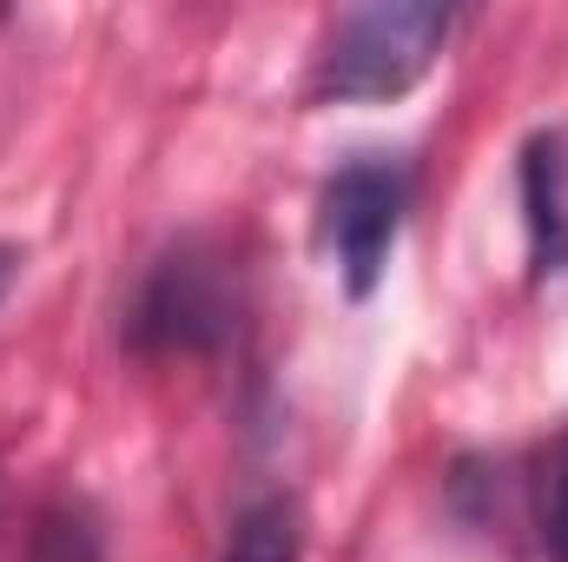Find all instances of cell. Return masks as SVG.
<instances>
[{
    "label": "cell",
    "mask_w": 568,
    "mask_h": 562,
    "mask_svg": "<svg viewBox=\"0 0 568 562\" xmlns=\"http://www.w3.org/2000/svg\"><path fill=\"white\" fill-rule=\"evenodd\" d=\"M245 324V272L225 245L185 239L172 245L152 272H145L140 298L126 311L133 344L152 358H205L225 351Z\"/></svg>",
    "instance_id": "obj_2"
},
{
    "label": "cell",
    "mask_w": 568,
    "mask_h": 562,
    "mask_svg": "<svg viewBox=\"0 0 568 562\" xmlns=\"http://www.w3.org/2000/svg\"><path fill=\"white\" fill-rule=\"evenodd\" d=\"M523 225H529V265L536 279L568 272V140L536 133L523 145Z\"/></svg>",
    "instance_id": "obj_4"
},
{
    "label": "cell",
    "mask_w": 568,
    "mask_h": 562,
    "mask_svg": "<svg viewBox=\"0 0 568 562\" xmlns=\"http://www.w3.org/2000/svg\"><path fill=\"white\" fill-rule=\"evenodd\" d=\"M404 212H410V172L384 152H364L351 165H337L324 179V199H317V245L331 252L337 279L351 298H371L384 284V265L397 252V232H404Z\"/></svg>",
    "instance_id": "obj_3"
},
{
    "label": "cell",
    "mask_w": 568,
    "mask_h": 562,
    "mask_svg": "<svg viewBox=\"0 0 568 562\" xmlns=\"http://www.w3.org/2000/svg\"><path fill=\"white\" fill-rule=\"evenodd\" d=\"M542 536H549V556L568 562V456L549 476V496H542Z\"/></svg>",
    "instance_id": "obj_7"
},
{
    "label": "cell",
    "mask_w": 568,
    "mask_h": 562,
    "mask_svg": "<svg viewBox=\"0 0 568 562\" xmlns=\"http://www.w3.org/2000/svg\"><path fill=\"white\" fill-rule=\"evenodd\" d=\"M463 7L436 0H377L331 20L311 73V100H397L436 67L449 33L463 27Z\"/></svg>",
    "instance_id": "obj_1"
},
{
    "label": "cell",
    "mask_w": 568,
    "mask_h": 562,
    "mask_svg": "<svg viewBox=\"0 0 568 562\" xmlns=\"http://www.w3.org/2000/svg\"><path fill=\"white\" fill-rule=\"evenodd\" d=\"M219 562H304L297 503L291 496H252L232 516V536H225V556Z\"/></svg>",
    "instance_id": "obj_5"
},
{
    "label": "cell",
    "mask_w": 568,
    "mask_h": 562,
    "mask_svg": "<svg viewBox=\"0 0 568 562\" xmlns=\"http://www.w3.org/2000/svg\"><path fill=\"white\" fill-rule=\"evenodd\" d=\"M20 562H106V530L87 503H47L27 530Z\"/></svg>",
    "instance_id": "obj_6"
},
{
    "label": "cell",
    "mask_w": 568,
    "mask_h": 562,
    "mask_svg": "<svg viewBox=\"0 0 568 562\" xmlns=\"http://www.w3.org/2000/svg\"><path fill=\"white\" fill-rule=\"evenodd\" d=\"M20 265H27V259H20V245H7V239H0V304H7V291L20 284Z\"/></svg>",
    "instance_id": "obj_8"
}]
</instances>
